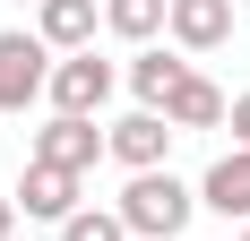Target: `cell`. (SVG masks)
<instances>
[{"instance_id":"13","label":"cell","mask_w":250,"mask_h":241,"mask_svg":"<svg viewBox=\"0 0 250 241\" xmlns=\"http://www.w3.org/2000/svg\"><path fill=\"white\" fill-rule=\"evenodd\" d=\"M61 241H129V224L112 216V207H78V216L61 224Z\"/></svg>"},{"instance_id":"1","label":"cell","mask_w":250,"mask_h":241,"mask_svg":"<svg viewBox=\"0 0 250 241\" xmlns=\"http://www.w3.org/2000/svg\"><path fill=\"white\" fill-rule=\"evenodd\" d=\"M112 216L129 224V241H181V224L199 216V190L173 181V172H129V190Z\"/></svg>"},{"instance_id":"16","label":"cell","mask_w":250,"mask_h":241,"mask_svg":"<svg viewBox=\"0 0 250 241\" xmlns=\"http://www.w3.org/2000/svg\"><path fill=\"white\" fill-rule=\"evenodd\" d=\"M233 9H242V0H233Z\"/></svg>"},{"instance_id":"2","label":"cell","mask_w":250,"mask_h":241,"mask_svg":"<svg viewBox=\"0 0 250 241\" xmlns=\"http://www.w3.org/2000/svg\"><path fill=\"white\" fill-rule=\"evenodd\" d=\"M52 112L69 120H95L104 103H112V60H95V52H69V60H52Z\"/></svg>"},{"instance_id":"12","label":"cell","mask_w":250,"mask_h":241,"mask_svg":"<svg viewBox=\"0 0 250 241\" xmlns=\"http://www.w3.org/2000/svg\"><path fill=\"white\" fill-rule=\"evenodd\" d=\"M164 18H173V0H104V26H112V35H129V43H147Z\"/></svg>"},{"instance_id":"7","label":"cell","mask_w":250,"mask_h":241,"mask_svg":"<svg viewBox=\"0 0 250 241\" xmlns=\"http://www.w3.org/2000/svg\"><path fill=\"white\" fill-rule=\"evenodd\" d=\"M164 26H173L181 52H216V43L233 35V0H173V18H164Z\"/></svg>"},{"instance_id":"5","label":"cell","mask_w":250,"mask_h":241,"mask_svg":"<svg viewBox=\"0 0 250 241\" xmlns=\"http://www.w3.org/2000/svg\"><path fill=\"white\" fill-rule=\"evenodd\" d=\"M18 216H43V224H69L78 216V172H61V164H26L18 172Z\"/></svg>"},{"instance_id":"3","label":"cell","mask_w":250,"mask_h":241,"mask_svg":"<svg viewBox=\"0 0 250 241\" xmlns=\"http://www.w3.org/2000/svg\"><path fill=\"white\" fill-rule=\"evenodd\" d=\"M43 86H52V43L43 35H0V112H26Z\"/></svg>"},{"instance_id":"10","label":"cell","mask_w":250,"mask_h":241,"mask_svg":"<svg viewBox=\"0 0 250 241\" xmlns=\"http://www.w3.org/2000/svg\"><path fill=\"white\" fill-rule=\"evenodd\" d=\"M181 78H190V60H173V52H138V60H129V95H138V112H164V103L181 95Z\"/></svg>"},{"instance_id":"4","label":"cell","mask_w":250,"mask_h":241,"mask_svg":"<svg viewBox=\"0 0 250 241\" xmlns=\"http://www.w3.org/2000/svg\"><path fill=\"white\" fill-rule=\"evenodd\" d=\"M181 129L164 112H129V120H112V129H104V155H121L129 172H164V146H173Z\"/></svg>"},{"instance_id":"9","label":"cell","mask_w":250,"mask_h":241,"mask_svg":"<svg viewBox=\"0 0 250 241\" xmlns=\"http://www.w3.org/2000/svg\"><path fill=\"white\" fill-rule=\"evenodd\" d=\"M35 35L52 52H95V0H43L35 9Z\"/></svg>"},{"instance_id":"8","label":"cell","mask_w":250,"mask_h":241,"mask_svg":"<svg viewBox=\"0 0 250 241\" xmlns=\"http://www.w3.org/2000/svg\"><path fill=\"white\" fill-rule=\"evenodd\" d=\"M199 207H216V216H242V224H250V146H233V155H216V164H207Z\"/></svg>"},{"instance_id":"11","label":"cell","mask_w":250,"mask_h":241,"mask_svg":"<svg viewBox=\"0 0 250 241\" xmlns=\"http://www.w3.org/2000/svg\"><path fill=\"white\" fill-rule=\"evenodd\" d=\"M225 112H233V103H225V95H216V86H207V78H199V69L181 78V95H173V103H164V120H173V129H216V120H225Z\"/></svg>"},{"instance_id":"15","label":"cell","mask_w":250,"mask_h":241,"mask_svg":"<svg viewBox=\"0 0 250 241\" xmlns=\"http://www.w3.org/2000/svg\"><path fill=\"white\" fill-rule=\"evenodd\" d=\"M9 224H18V198H0V241H9Z\"/></svg>"},{"instance_id":"14","label":"cell","mask_w":250,"mask_h":241,"mask_svg":"<svg viewBox=\"0 0 250 241\" xmlns=\"http://www.w3.org/2000/svg\"><path fill=\"white\" fill-rule=\"evenodd\" d=\"M225 120H233V138L250 146V95H233V112H225Z\"/></svg>"},{"instance_id":"6","label":"cell","mask_w":250,"mask_h":241,"mask_svg":"<svg viewBox=\"0 0 250 241\" xmlns=\"http://www.w3.org/2000/svg\"><path fill=\"white\" fill-rule=\"evenodd\" d=\"M104 155V129L95 120H69V112H52L43 129H35V164H61V172H86Z\"/></svg>"}]
</instances>
